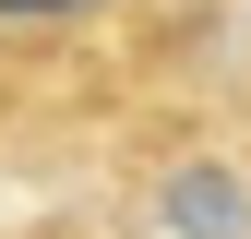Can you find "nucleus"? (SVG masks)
Wrapping results in <instances>:
<instances>
[{"instance_id": "obj_2", "label": "nucleus", "mask_w": 251, "mask_h": 239, "mask_svg": "<svg viewBox=\"0 0 251 239\" xmlns=\"http://www.w3.org/2000/svg\"><path fill=\"white\" fill-rule=\"evenodd\" d=\"M12 12H84V0H12Z\"/></svg>"}, {"instance_id": "obj_1", "label": "nucleus", "mask_w": 251, "mask_h": 239, "mask_svg": "<svg viewBox=\"0 0 251 239\" xmlns=\"http://www.w3.org/2000/svg\"><path fill=\"white\" fill-rule=\"evenodd\" d=\"M168 227L179 239H251V191H239V167H215V156H192V167H168Z\"/></svg>"}, {"instance_id": "obj_3", "label": "nucleus", "mask_w": 251, "mask_h": 239, "mask_svg": "<svg viewBox=\"0 0 251 239\" xmlns=\"http://www.w3.org/2000/svg\"><path fill=\"white\" fill-rule=\"evenodd\" d=\"M0 12H12V0H0Z\"/></svg>"}]
</instances>
